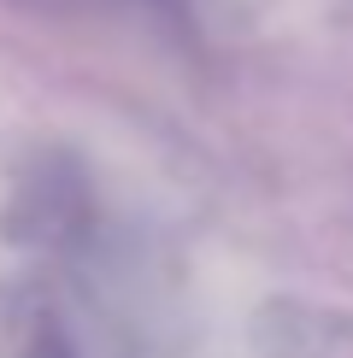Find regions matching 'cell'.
<instances>
[{"instance_id": "cell-2", "label": "cell", "mask_w": 353, "mask_h": 358, "mask_svg": "<svg viewBox=\"0 0 353 358\" xmlns=\"http://www.w3.org/2000/svg\"><path fill=\"white\" fill-rule=\"evenodd\" d=\"M24 358H77V352H71V341L59 335V329H36V335L24 341Z\"/></svg>"}, {"instance_id": "cell-1", "label": "cell", "mask_w": 353, "mask_h": 358, "mask_svg": "<svg viewBox=\"0 0 353 358\" xmlns=\"http://www.w3.org/2000/svg\"><path fill=\"white\" fill-rule=\"evenodd\" d=\"M12 241L29 247H71L88 229V176L71 153H29L6 176L0 200Z\"/></svg>"}]
</instances>
